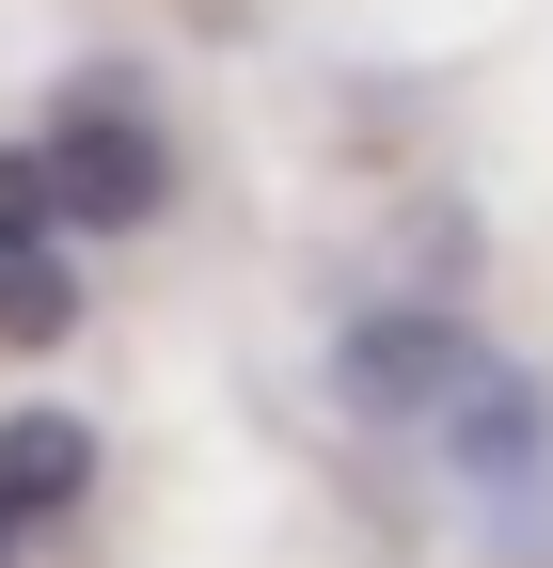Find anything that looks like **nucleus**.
<instances>
[{"mask_svg":"<svg viewBox=\"0 0 553 568\" xmlns=\"http://www.w3.org/2000/svg\"><path fill=\"white\" fill-rule=\"evenodd\" d=\"M32 174H48V222H95V237H111V222H159V190H174L159 126L127 111V95H80V111L48 126V159H32Z\"/></svg>","mask_w":553,"mask_h":568,"instance_id":"1","label":"nucleus"},{"mask_svg":"<svg viewBox=\"0 0 553 568\" xmlns=\"http://www.w3.org/2000/svg\"><path fill=\"white\" fill-rule=\"evenodd\" d=\"M474 364H491V347H459L443 316H364V332H349V395H364V410H443Z\"/></svg>","mask_w":553,"mask_h":568,"instance_id":"2","label":"nucleus"},{"mask_svg":"<svg viewBox=\"0 0 553 568\" xmlns=\"http://www.w3.org/2000/svg\"><path fill=\"white\" fill-rule=\"evenodd\" d=\"M80 474H95V426L80 410H17L0 426V537L48 521V506H80Z\"/></svg>","mask_w":553,"mask_h":568,"instance_id":"3","label":"nucleus"}]
</instances>
